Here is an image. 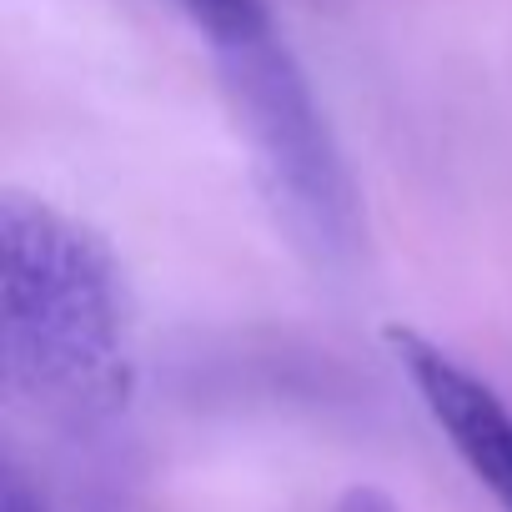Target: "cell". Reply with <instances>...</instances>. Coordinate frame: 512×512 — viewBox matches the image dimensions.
I'll use <instances>...</instances> for the list:
<instances>
[{
	"label": "cell",
	"instance_id": "cell-1",
	"mask_svg": "<svg viewBox=\"0 0 512 512\" xmlns=\"http://www.w3.org/2000/svg\"><path fill=\"white\" fill-rule=\"evenodd\" d=\"M0 377L56 427H101L136 387L131 297L111 246L26 191L0 201Z\"/></svg>",
	"mask_w": 512,
	"mask_h": 512
},
{
	"label": "cell",
	"instance_id": "cell-2",
	"mask_svg": "<svg viewBox=\"0 0 512 512\" xmlns=\"http://www.w3.org/2000/svg\"><path fill=\"white\" fill-rule=\"evenodd\" d=\"M181 11L216 56L226 101L292 241L322 262L347 256L357 246V191L267 0H181Z\"/></svg>",
	"mask_w": 512,
	"mask_h": 512
},
{
	"label": "cell",
	"instance_id": "cell-3",
	"mask_svg": "<svg viewBox=\"0 0 512 512\" xmlns=\"http://www.w3.org/2000/svg\"><path fill=\"white\" fill-rule=\"evenodd\" d=\"M387 342H392L407 382L417 387L427 417L447 437V447L462 457V467L477 477V487L502 512H512V412H507V402L482 377H472L457 357L432 347L427 337L392 327Z\"/></svg>",
	"mask_w": 512,
	"mask_h": 512
},
{
	"label": "cell",
	"instance_id": "cell-4",
	"mask_svg": "<svg viewBox=\"0 0 512 512\" xmlns=\"http://www.w3.org/2000/svg\"><path fill=\"white\" fill-rule=\"evenodd\" d=\"M0 512H46V497L31 487V477L11 457L0 467Z\"/></svg>",
	"mask_w": 512,
	"mask_h": 512
},
{
	"label": "cell",
	"instance_id": "cell-5",
	"mask_svg": "<svg viewBox=\"0 0 512 512\" xmlns=\"http://www.w3.org/2000/svg\"><path fill=\"white\" fill-rule=\"evenodd\" d=\"M337 512H397L382 492H367V487H357V492H347L342 502H337Z\"/></svg>",
	"mask_w": 512,
	"mask_h": 512
}]
</instances>
